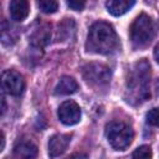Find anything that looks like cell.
Wrapping results in <instances>:
<instances>
[{
	"instance_id": "6da1fadb",
	"label": "cell",
	"mask_w": 159,
	"mask_h": 159,
	"mask_svg": "<svg viewBox=\"0 0 159 159\" xmlns=\"http://www.w3.org/2000/svg\"><path fill=\"white\" fill-rule=\"evenodd\" d=\"M150 65L143 58L135 62L128 71L125 81V101L133 106L145 102L149 96Z\"/></svg>"
},
{
	"instance_id": "7a4b0ae2",
	"label": "cell",
	"mask_w": 159,
	"mask_h": 159,
	"mask_svg": "<svg viewBox=\"0 0 159 159\" xmlns=\"http://www.w3.org/2000/svg\"><path fill=\"white\" fill-rule=\"evenodd\" d=\"M86 50L99 55H111L119 50V39L114 29L103 21L94 22L88 31Z\"/></svg>"
},
{
	"instance_id": "3957f363",
	"label": "cell",
	"mask_w": 159,
	"mask_h": 159,
	"mask_svg": "<svg viewBox=\"0 0 159 159\" xmlns=\"http://www.w3.org/2000/svg\"><path fill=\"white\" fill-rule=\"evenodd\" d=\"M130 40L134 48L145 47L154 39V24L147 14H140L130 25Z\"/></svg>"
},
{
	"instance_id": "277c9868",
	"label": "cell",
	"mask_w": 159,
	"mask_h": 159,
	"mask_svg": "<svg viewBox=\"0 0 159 159\" xmlns=\"http://www.w3.org/2000/svg\"><path fill=\"white\" fill-rule=\"evenodd\" d=\"M106 137L111 147L116 150H123L130 145L134 133L130 125L120 120H112L106 125Z\"/></svg>"
},
{
	"instance_id": "5b68a950",
	"label": "cell",
	"mask_w": 159,
	"mask_h": 159,
	"mask_svg": "<svg viewBox=\"0 0 159 159\" xmlns=\"http://www.w3.org/2000/svg\"><path fill=\"white\" fill-rule=\"evenodd\" d=\"M82 75L88 84L94 87H102L109 83L112 72H111V68L103 63L91 62L83 67Z\"/></svg>"
},
{
	"instance_id": "8992f818",
	"label": "cell",
	"mask_w": 159,
	"mask_h": 159,
	"mask_svg": "<svg viewBox=\"0 0 159 159\" xmlns=\"http://www.w3.org/2000/svg\"><path fill=\"white\" fill-rule=\"evenodd\" d=\"M2 89L11 96H20L25 88V81L21 73L15 70L4 71L1 75Z\"/></svg>"
},
{
	"instance_id": "52a82bcc",
	"label": "cell",
	"mask_w": 159,
	"mask_h": 159,
	"mask_svg": "<svg viewBox=\"0 0 159 159\" xmlns=\"http://www.w3.org/2000/svg\"><path fill=\"white\" fill-rule=\"evenodd\" d=\"M57 116L63 124L73 125L81 120V108L76 102L66 101L58 107Z\"/></svg>"
},
{
	"instance_id": "ba28073f",
	"label": "cell",
	"mask_w": 159,
	"mask_h": 159,
	"mask_svg": "<svg viewBox=\"0 0 159 159\" xmlns=\"http://www.w3.org/2000/svg\"><path fill=\"white\" fill-rule=\"evenodd\" d=\"M37 153V147L32 140L20 138L14 145L11 159H36Z\"/></svg>"
},
{
	"instance_id": "9c48e42d",
	"label": "cell",
	"mask_w": 159,
	"mask_h": 159,
	"mask_svg": "<svg viewBox=\"0 0 159 159\" xmlns=\"http://www.w3.org/2000/svg\"><path fill=\"white\" fill-rule=\"evenodd\" d=\"M50 36H51L50 25L47 22H42V21H37L32 26V29L29 34L31 45L35 47H40V48L48 43Z\"/></svg>"
},
{
	"instance_id": "30bf717a",
	"label": "cell",
	"mask_w": 159,
	"mask_h": 159,
	"mask_svg": "<svg viewBox=\"0 0 159 159\" xmlns=\"http://www.w3.org/2000/svg\"><path fill=\"white\" fill-rule=\"evenodd\" d=\"M71 142V135L70 134H55L50 138L48 140V154L51 158L58 157L62 154L68 144Z\"/></svg>"
},
{
	"instance_id": "8fae6325",
	"label": "cell",
	"mask_w": 159,
	"mask_h": 159,
	"mask_svg": "<svg viewBox=\"0 0 159 159\" xmlns=\"http://www.w3.org/2000/svg\"><path fill=\"white\" fill-rule=\"evenodd\" d=\"M9 11L14 21L21 22L27 17L30 12V5L25 0H12L9 5Z\"/></svg>"
},
{
	"instance_id": "7c38bea8",
	"label": "cell",
	"mask_w": 159,
	"mask_h": 159,
	"mask_svg": "<svg viewBox=\"0 0 159 159\" xmlns=\"http://www.w3.org/2000/svg\"><path fill=\"white\" fill-rule=\"evenodd\" d=\"M135 4V1L130 0H109L106 2V7L108 10V12H111L114 16H120L123 14H125L130 7H133Z\"/></svg>"
},
{
	"instance_id": "4fadbf2b",
	"label": "cell",
	"mask_w": 159,
	"mask_h": 159,
	"mask_svg": "<svg viewBox=\"0 0 159 159\" xmlns=\"http://www.w3.org/2000/svg\"><path fill=\"white\" fill-rule=\"evenodd\" d=\"M77 89H78V83L76 82V80L70 76H63L60 78V81L55 88V93L65 96V94H72Z\"/></svg>"
},
{
	"instance_id": "5bb4252c",
	"label": "cell",
	"mask_w": 159,
	"mask_h": 159,
	"mask_svg": "<svg viewBox=\"0 0 159 159\" xmlns=\"http://www.w3.org/2000/svg\"><path fill=\"white\" fill-rule=\"evenodd\" d=\"M76 25L72 19H63L61 24H58L57 27V40L58 41H66L75 36Z\"/></svg>"
},
{
	"instance_id": "9a60e30c",
	"label": "cell",
	"mask_w": 159,
	"mask_h": 159,
	"mask_svg": "<svg viewBox=\"0 0 159 159\" xmlns=\"http://www.w3.org/2000/svg\"><path fill=\"white\" fill-rule=\"evenodd\" d=\"M15 30L16 29L10 26V24H7L5 20L1 22V41L4 45H11L16 41L17 34Z\"/></svg>"
},
{
	"instance_id": "2e32d148",
	"label": "cell",
	"mask_w": 159,
	"mask_h": 159,
	"mask_svg": "<svg viewBox=\"0 0 159 159\" xmlns=\"http://www.w3.org/2000/svg\"><path fill=\"white\" fill-rule=\"evenodd\" d=\"M37 6L45 14H53L58 9V2L53 0H41L37 2Z\"/></svg>"
},
{
	"instance_id": "e0dca14e",
	"label": "cell",
	"mask_w": 159,
	"mask_h": 159,
	"mask_svg": "<svg viewBox=\"0 0 159 159\" xmlns=\"http://www.w3.org/2000/svg\"><path fill=\"white\" fill-rule=\"evenodd\" d=\"M132 159H152V149L149 145H142L137 148L132 155Z\"/></svg>"
},
{
	"instance_id": "ac0fdd59",
	"label": "cell",
	"mask_w": 159,
	"mask_h": 159,
	"mask_svg": "<svg viewBox=\"0 0 159 159\" xmlns=\"http://www.w3.org/2000/svg\"><path fill=\"white\" fill-rule=\"evenodd\" d=\"M145 120L149 125L159 127V108H153L145 114Z\"/></svg>"
},
{
	"instance_id": "d6986e66",
	"label": "cell",
	"mask_w": 159,
	"mask_h": 159,
	"mask_svg": "<svg viewBox=\"0 0 159 159\" xmlns=\"http://www.w3.org/2000/svg\"><path fill=\"white\" fill-rule=\"evenodd\" d=\"M84 5H86L84 1H67V6L76 11H81L84 7Z\"/></svg>"
},
{
	"instance_id": "ffe728a7",
	"label": "cell",
	"mask_w": 159,
	"mask_h": 159,
	"mask_svg": "<svg viewBox=\"0 0 159 159\" xmlns=\"http://www.w3.org/2000/svg\"><path fill=\"white\" fill-rule=\"evenodd\" d=\"M66 159H87V155L83 154V153H75V154L70 155V157L66 158Z\"/></svg>"
},
{
	"instance_id": "44dd1931",
	"label": "cell",
	"mask_w": 159,
	"mask_h": 159,
	"mask_svg": "<svg viewBox=\"0 0 159 159\" xmlns=\"http://www.w3.org/2000/svg\"><path fill=\"white\" fill-rule=\"evenodd\" d=\"M154 57H155L157 62L159 63V43L155 46V50H154Z\"/></svg>"
},
{
	"instance_id": "7402d4cb",
	"label": "cell",
	"mask_w": 159,
	"mask_h": 159,
	"mask_svg": "<svg viewBox=\"0 0 159 159\" xmlns=\"http://www.w3.org/2000/svg\"><path fill=\"white\" fill-rule=\"evenodd\" d=\"M5 147V135H4V132H1V150L4 149Z\"/></svg>"
}]
</instances>
